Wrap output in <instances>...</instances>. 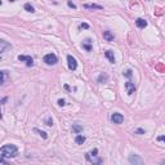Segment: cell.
Listing matches in <instances>:
<instances>
[{
	"label": "cell",
	"instance_id": "obj_3",
	"mask_svg": "<svg viewBox=\"0 0 165 165\" xmlns=\"http://www.w3.org/2000/svg\"><path fill=\"white\" fill-rule=\"evenodd\" d=\"M44 62L46 64H49V66H53V64H56L58 62V59H57V56L54 53H48L44 57Z\"/></svg>",
	"mask_w": 165,
	"mask_h": 165
},
{
	"label": "cell",
	"instance_id": "obj_27",
	"mask_svg": "<svg viewBox=\"0 0 165 165\" xmlns=\"http://www.w3.org/2000/svg\"><path fill=\"white\" fill-rule=\"evenodd\" d=\"M58 105L59 106H64V101L63 99H58Z\"/></svg>",
	"mask_w": 165,
	"mask_h": 165
},
{
	"label": "cell",
	"instance_id": "obj_24",
	"mask_svg": "<svg viewBox=\"0 0 165 165\" xmlns=\"http://www.w3.org/2000/svg\"><path fill=\"white\" fill-rule=\"evenodd\" d=\"M157 141H159V142H165V135H159V137H157Z\"/></svg>",
	"mask_w": 165,
	"mask_h": 165
},
{
	"label": "cell",
	"instance_id": "obj_13",
	"mask_svg": "<svg viewBox=\"0 0 165 165\" xmlns=\"http://www.w3.org/2000/svg\"><path fill=\"white\" fill-rule=\"evenodd\" d=\"M105 56L107 57L108 59H110L111 63H115V57H113V53H112L111 50H106V52H105Z\"/></svg>",
	"mask_w": 165,
	"mask_h": 165
},
{
	"label": "cell",
	"instance_id": "obj_1",
	"mask_svg": "<svg viewBox=\"0 0 165 165\" xmlns=\"http://www.w3.org/2000/svg\"><path fill=\"white\" fill-rule=\"evenodd\" d=\"M18 154V148L14 146V144H5L0 148V157L3 159H12V157H15Z\"/></svg>",
	"mask_w": 165,
	"mask_h": 165
},
{
	"label": "cell",
	"instance_id": "obj_18",
	"mask_svg": "<svg viewBox=\"0 0 165 165\" xmlns=\"http://www.w3.org/2000/svg\"><path fill=\"white\" fill-rule=\"evenodd\" d=\"M107 79H108L107 75H106V74H102V75H99V77H98V81H99V82H102V81L105 82Z\"/></svg>",
	"mask_w": 165,
	"mask_h": 165
},
{
	"label": "cell",
	"instance_id": "obj_20",
	"mask_svg": "<svg viewBox=\"0 0 165 165\" xmlns=\"http://www.w3.org/2000/svg\"><path fill=\"white\" fill-rule=\"evenodd\" d=\"M131 72H133V71H131V70H126V71L124 72V75H125L126 77H130L131 75H133V74H131Z\"/></svg>",
	"mask_w": 165,
	"mask_h": 165
},
{
	"label": "cell",
	"instance_id": "obj_25",
	"mask_svg": "<svg viewBox=\"0 0 165 165\" xmlns=\"http://www.w3.org/2000/svg\"><path fill=\"white\" fill-rule=\"evenodd\" d=\"M67 5H68L70 8H74V9H76V5H75L72 1H68V3H67Z\"/></svg>",
	"mask_w": 165,
	"mask_h": 165
},
{
	"label": "cell",
	"instance_id": "obj_8",
	"mask_svg": "<svg viewBox=\"0 0 165 165\" xmlns=\"http://www.w3.org/2000/svg\"><path fill=\"white\" fill-rule=\"evenodd\" d=\"M7 49H10V44L5 40H0V53H5Z\"/></svg>",
	"mask_w": 165,
	"mask_h": 165
},
{
	"label": "cell",
	"instance_id": "obj_26",
	"mask_svg": "<svg viewBox=\"0 0 165 165\" xmlns=\"http://www.w3.org/2000/svg\"><path fill=\"white\" fill-rule=\"evenodd\" d=\"M135 133L137 134H144V130H143V129H137Z\"/></svg>",
	"mask_w": 165,
	"mask_h": 165
},
{
	"label": "cell",
	"instance_id": "obj_29",
	"mask_svg": "<svg viewBox=\"0 0 165 165\" xmlns=\"http://www.w3.org/2000/svg\"><path fill=\"white\" fill-rule=\"evenodd\" d=\"M9 1H15V0H9Z\"/></svg>",
	"mask_w": 165,
	"mask_h": 165
},
{
	"label": "cell",
	"instance_id": "obj_10",
	"mask_svg": "<svg viewBox=\"0 0 165 165\" xmlns=\"http://www.w3.org/2000/svg\"><path fill=\"white\" fill-rule=\"evenodd\" d=\"M135 25L138 26L139 28H144L147 26V21L143 19V18H138V19L135 21Z\"/></svg>",
	"mask_w": 165,
	"mask_h": 165
},
{
	"label": "cell",
	"instance_id": "obj_17",
	"mask_svg": "<svg viewBox=\"0 0 165 165\" xmlns=\"http://www.w3.org/2000/svg\"><path fill=\"white\" fill-rule=\"evenodd\" d=\"M25 9L27 10V12H31V13H34V12H35V9H34V7L30 4V3H26V4H25Z\"/></svg>",
	"mask_w": 165,
	"mask_h": 165
},
{
	"label": "cell",
	"instance_id": "obj_12",
	"mask_svg": "<svg viewBox=\"0 0 165 165\" xmlns=\"http://www.w3.org/2000/svg\"><path fill=\"white\" fill-rule=\"evenodd\" d=\"M103 38H105L107 41H113L115 36H113L112 34L110 32V31H103Z\"/></svg>",
	"mask_w": 165,
	"mask_h": 165
},
{
	"label": "cell",
	"instance_id": "obj_16",
	"mask_svg": "<svg viewBox=\"0 0 165 165\" xmlns=\"http://www.w3.org/2000/svg\"><path fill=\"white\" fill-rule=\"evenodd\" d=\"M72 130H74L76 134H79L80 131H82V126L81 125H76V124H75V125H72Z\"/></svg>",
	"mask_w": 165,
	"mask_h": 165
},
{
	"label": "cell",
	"instance_id": "obj_14",
	"mask_svg": "<svg viewBox=\"0 0 165 165\" xmlns=\"http://www.w3.org/2000/svg\"><path fill=\"white\" fill-rule=\"evenodd\" d=\"M75 142H76V144H82L85 142V137L82 134H77L76 138H75Z\"/></svg>",
	"mask_w": 165,
	"mask_h": 165
},
{
	"label": "cell",
	"instance_id": "obj_9",
	"mask_svg": "<svg viewBox=\"0 0 165 165\" xmlns=\"http://www.w3.org/2000/svg\"><path fill=\"white\" fill-rule=\"evenodd\" d=\"M125 88H126V90H128V94H133V93L135 92V87H134V84L131 81L125 82Z\"/></svg>",
	"mask_w": 165,
	"mask_h": 165
},
{
	"label": "cell",
	"instance_id": "obj_11",
	"mask_svg": "<svg viewBox=\"0 0 165 165\" xmlns=\"http://www.w3.org/2000/svg\"><path fill=\"white\" fill-rule=\"evenodd\" d=\"M90 44H92L90 39H87L85 41H82V48H84L87 52H90L92 50V45H90Z\"/></svg>",
	"mask_w": 165,
	"mask_h": 165
},
{
	"label": "cell",
	"instance_id": "obj_21",
	"mask_svg": "<svg viewBox=\"0 0 165 165\" xmlns=\"http://www.w3.org/2000/svg\"><path fill=\"white\" fill-rule=\"evenodd\" d=\"M0 74H1V85H4V82H5V71H1Z\"/></svg>",
	"mask_w": 165,
	"mask_h": 165
},
{
	"label": "cell",
	"instance_id": "obj_15",
	"mask_svg": "<svg viewBox=\"0 0 165 165\" xmlns=\"http://www.w3.org/2000/svg\"><path fill=\"white\" fill-rule=\"evenodd\" d=\"M84 8L85 9H102V7L97 5V4H85Z\"/></svg>",
	"mask_w": 165,
	"mask_h": 165
},
{
	"label": "cell",
	"instance_id": "obj_7",
	"mask_svg": "<svg viewBox=\"0 0 165 165\" xmlns=\"http://www.w3.org/2000/svg\"><path fill=\"white\" fill-rule=\"evenodd\" d=\"M18 61L26 62V64H27L28 67H31V66L34 64V59L31 58L30 56H18Z\"/></svg>",
	"mask_w": 165,
	"mask_h": 165
},
{
	"label": "cell",
	"instance_id": "obj_2",
	"mask_svg": "<svg viewBox=\"0 0 165 165\" xmlns=\"http://www.w3.org/2000/svg\"><path fill=\"white\" fill-rule=\"evenodd\" d=\"M97 154H98V150L94 148V150H92L90 152L85 154V159H87L89 162H92V164H102L103 160L99 159V157H97Z\"/></svg>",
	"mask_w": 165,
	"mask_h": 165
},
{
	"label": "cell",
	"instance_id": "obj_23",
	"mask_svg": "<svg viewBox=\"0 0 165 165\" xmlns=\"http://www.w3.org/2000/svg\"><path fill=\"white\" fill-rule=\"evenodd\" d=\"M45 123H46V125H48V126H52V125H53V120H52L50 117H49V119H46V121H45Z\"/></svg>",
	"mask_w": 165,
	"mask_h": 165
},
{
	"label": "cell",
	"instance_id": "obj_19",
	"mask_svg": "<svg viewBox=\"0 0 165 165\" xmlns=\"http://www.w3.org/2000/svg\"><path fill=\"white\" fill-rule=\"evenodd\" d=\"M35 131H36V133H39V134H40V135L43 137L44 139H46V138H48V134H46L45 131H43V130H39V129H35Z\"/></svg>",
	"mask_w": 165,
	"mask_h": 165
},
{
	"label": "cell",
	"instance_id": "obj_28",
	"mask_svg": "<svg viewBox=\"0 0 165 165\" xmlns=\"http://www.w3.org/2000/svg\"><path fill=\"white\" fill-rule=\"evenodd\" d=\"M7 99H8V98H7V97H5V98H3V99H1V103H3V105H4V103H5V102H7Z\"/></svg>",
	"mask_w": 165,
	"mask_h": 165
},
{
	"label": "cell",
	"instance_id": "obj_22",
	"mask_svg": "<svg viewBox=\"0 0 165 165\" xmlns=\"http://www.w3.org/2000/svg\"><path fill=\"white\" fill-rule=\"evenodd\" d=\"M79 27L80 28H85V30H87V28H89V25H88V23H80Z\"/></svg>",
	"mask_w": 165,
	"mask_h": 165
},
{
	"label": "cell",
	"instance_id": "obj_4",
	"mask_svg": "<svg viewBox=\"0 0 165 165\" xmlns=\"http://www.w3.org/2000/svg\"><path fill=\"white\" fill-rule=\"evenodd\" d=\"M128 160H129L130 164H134V165H142L143 164V160H142L138 155H130V156L128 157Z\"/></svg>",
	"mask_w": 165,
	"mask_h": 165
},
{
	"label": "cell",
	"instance_id": "obj_6",
	"mask_svg": "<svg viewBox=\"0 0 165 165\" xmlns=\"http://www.w3.org/2000/svg\"><path fill=\"white\" fill-rule=\"evenodd\" d=\"M111 121H112L113 124H121L124 121V116L119 112H113L112 116H111Z\"/></svg>",
	"mask_w": 165,
	"mask_h": 165
},
{
	"label": "cell",
	"instance_id": "obj_5",
	"mask_svg": "<svg viewBox=\"0 0 165 165\" xmlns=\"http://www.w3.org/2000/svg\"><path fill=\"white\" fill-rule=\"evenodd\" d=\"M67 63H68V68L71 71H75L77 68V62L72 56H67Z\"/></svg>",
	"mask_w": 165,
	"mask_h": 165
}]
</instances>
